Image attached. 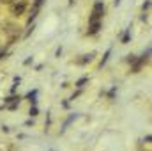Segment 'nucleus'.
<instances>
[{
  "instance_id": "1",
  "label": "nucleus",
  "mask_w": 152,
  "mask_h": 151,
  "mask_svg": "<svg viewBox=\"0 0 152 151\" xmlns=\"http://www.w3.org/2000/svg\"><path fill=\"white\" fill-rule=\"evenodd\" d=\"M2 30H4V34L11 39V41H16V39L20 38V34H21L20 32V27L14 25V23H4L2 25Z\"/></svg>"
},
{
  "instance_id": "2",
  "label": "nucleus",
  "mask_w": 152,
  "mask_h": 151,
  "mask_svg": "<svg viewBox=\"0 0 152 151\" xmlns=\"http://www.w3.org/2000/svg\"><path fill=\"white\" fill-rule=\"evenodd\" d=\"M25 9H27V2H25V0L11 4V13H12L14 16H20V14H23V13H25Z\"/></svg>"
},
{
  "instance_id": "3",
  "label": "nucleus",
  "mask_w": 152,
  "mask_h": 151,
  "mask_svg": "<svg viewBox=\"0 0 152 151\" xmlns=\"http://www.w3.org/2000/svg\"><path fill=\"white\" fill-rule=\"evenodd\" d=\"M92 13H96V14L103 16V14H104V4H103L101 0H97V2L94 4V9H92Z\"/></svg>"
},
{
  "instance_id": "4",
  "label": "nucleus",
  "mask_w": 152,
  "mask_h": 151,
  "mask_svg": "<svg viewBox=\"0 0 152 151\" xmlns=\"http://www.w3.org/2000/svg\"><path fill=\"white\" fill-rule=\"evenodd\" d=\"M99 29H101V21H96V23H90V27H88V30H87V34H88V36H94V34H97V32H99Z\"/></svg>"
},
{
  "instance_id": "5",
  "label": "nucleus",
  "mask_w": 152,
  "mask_h": 151,
  "mask_svg": "<svg viewBox=\"0 0 152 151\" xmlns=\"http://www.w3.org/2000/svg\"><path fill=\"white\" fill-rule=\"evenodd\" d=\"M94 55H96L94 52H92V53H87V55H83V59H78L76 64H87V62H90V61L94 59Z\"/></svg>"
},
{
  "instance_id": "6",
  "label": "nucleus",
  "mask_w": 152,
  "mask_h": 151,
  "mask_svg": "<svg viewBox=\"0 0 152 151\" xmlns=\"http://www.w3.org/2000/svg\"><path fill=\"white\" fill-rule=\"evenodd\" d=\"M75 119H78V114H71V115H69V117L64 121V124H62V132H64V130H67V126H69V124H71Z\"/></svg>"
},
{
  "instance_id": "7",
  "label": "nucleus",
  "mask_w": 152,
  "mask_h": 151,
  "mask_svg": "<svg viewBox=\"0 0 152 151\" xmlns=\"http://www.w3.org/2000/svg\"><path fill=\"white\" fill-rule=\"evenodd\" d=\"M27 98H28V100L36 105V103H37V91H30V93L27 94Z\"/></svg>"
},
{
  "instance_id": "8",
  "label": "nucleus",
  "mask_w": 152,
  "mask_h": 151,
  "mask_svg": "<svg viewBox=\"0 0 152 151\" xmlns=\"http://www.w3.org/2000/svg\"><path fill=\"white\" fill-rule=\"evenodd\" d=\"M129 38H131V29H126V32H124V36H122V43H124V44L129 43Z\"/></svg>"
},
{
  "instance_id": "9",
  "label": "nucleus",
  "mask_w": 152,
  "mask_h": 151,
  "mask_svg": "<svg viewBox=\"0 0 152 151\" xmlns=\"http://www.w3.org/2000/svg\"><path fill=\"white\" fill-rule=\"evenodd\" d=\"M87 82H88V78H87V76H83V78H80V80L76 82V87H83Z\"/></svg>"
},
{
  "instance_id": "10",
  "label": "nucleus",
  "mask_w": 152,
  "mask_h": 151,
  "mask_svg": "<svg viewBox=\"0 0 152 151\" xmlns=\"http://www.w3.org/2000/svg\"><path fill=\"white\" fill-rule=\"evenodd\" d=\"M110 53H112V50H108V52L104 53V57H103V61H101V66H104V64H106V61H108V57H110Z\"/></svg>"
},
{
  "instance_id": "11",
  "label": "nucleus",
  "mask_w": 152,
  "mask_h": 151,
  "mask_svg": "<svg viewBox=\"0 0 152 151\" xmlns=\"http://www.w3.org/2000/svg\"><path fill=\"white\" fill-rule=\"evenodd\" d=\"M30 115H32V117H34V115H37V107H36V105H34V107H32V109H30Z\"/></svg>"
},
{
  "instance_id": "12",
  "label": "nucleus",
  "mask_w": 152,
  "mask_h": 151,
  "mask_svg": "<svg viewBox=\"0 0 152 151\" xmlns=\"http://www.w3.org/2000/svg\"><path fill=\"white\" fill-rule=\"evenodd\" d=\"M41 5H42V0H36V2H34V7L41 9Z\"/></svg>"
},
{
  "instance_id": "13",
  "label": "nucleus",
  "mask_w": 152,
  "mask_h": 151,
  "mask_svg": "<svg viewBox=\"0 0 152 151\" xmlns=\"http://www.w3.org/2000/svg\"><path fill=\"white\" fill-rule=\"evenodd\" d=\"M149 5H151V2H149V0H145V4H143V11H147V9H149Z\"/></svg>"
},
{
  "instance_id": "14",
  "label": "nucleus",
  "mask_w": 152,
  "mask_h": 151,
  "mask_svg": "<svg viewBox=\"0 0 152 151\" xmlns=\"http://www.w3.org/2000/svg\"><path fill=\"white\" fill-rule=\"evenodd\" d=\"M115 91H117V87H113V89H112V91H110V93H108V96H110V98H113Z\"/></svg>"
},
{
  "instance_id": "15",
  "label": "nucleus",
  "mask_w": 152,
  "mask_h": 151,
  "mask_svg": "<svg viewBox=\"0 0 152 151\" xmlns=\"http://www.w3.org/2000/svg\"><path fill=\"white\" fill-rule=\"evenodd\" d=\"M2 52H4V44L0 43V53H2Z\"/></svg>"
},
{
  "instance_id": "16",
  "label": "nucleus",
  "mask_w": 152,
  "mask_h": 151,
  "mask_svg": "<svg viewBox=\"0 0 152 151\" xmlns=\"http://www.w3.org/2000/svg\"><path fill=\"white\" fill-rule=\"evenodd\" d=\"M113 4H115V7H117V5H118V4H120V0H115Z\"/></svg>"
}]
</instances>
